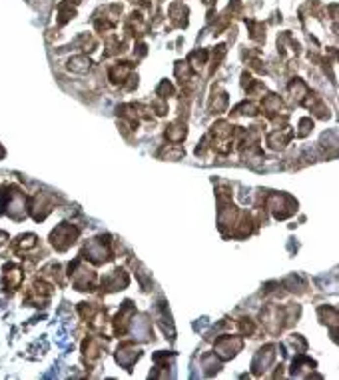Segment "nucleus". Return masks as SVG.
<instances>
[{
	"label": "nucleus",
	"mask_w": 339,
	"mask_h": 380,
	"mask_svg": "<svg viewBox=\"0 0 339 380\" xmlns=\"http://www.w3.org/2000/svg\"><path fill=\"white\" fill-rule=\"evenodd\" d=\"M78 236V230L74 228V226H70V224H62V226H58L54 232H52V244L58 248V250H66L72 242H74V238Z\"/></svg>",
	"instance_id": "1"
},
{
	"label": "nucleus",
	"mask_w": 339,
	"mask_h": 380,
	"mask_svg": "<svg viewBox=\"0 0 339 380\" xmlns=\"http://www.w3.org/2000/svg\"><path fill=\"white\" fill-rule=\"evenodd\" d=\"M32 246H36V236H34V234L20 236L18 242H16V248H18V250H26V248H32Z\"/></svg>",
	"instance_id": "2"
},
{
	"label": "nucleus",
	"mask_w": 339,
	"mask_h": 380,
	"mask_svg": "<svg viewBox=\"0 0 339 380\" xmlns=\"http://www.w3.org/2000/svg\"><path fill=\"white\" fill-rule=\"evenodd\" d=\"M4 240H8V236H6V232H0V244H4Z\"/></svg>",
	"instance_id": "3"
}]
</instances>
